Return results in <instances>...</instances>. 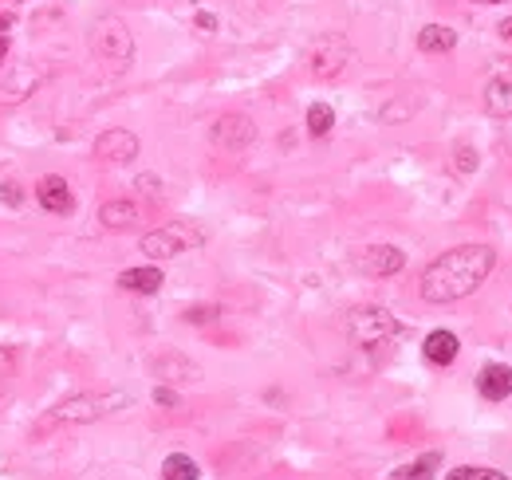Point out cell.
<instances>
[{
  "mask_svg": "<svg viewBox=\"0 0 512 480\" xmlns=\"http://www.w3.org/2000/svg\"><path fill=\"white\" fill-rule=\"evenodd\" d=\"M497 268V252L489 245H457L442 252L434 264H426L418 292L426 304H457L473 295Z\"/></svg>",
  "mask_w": 512,
  "mask_h": 480,
  "instance_id": "obj_1",
  "label": "cell"
},
{
  "mask_svg": "<svg viewBox=\"0 0 512 480\" xmlns=\"http://www.w3.org/2000/svg\"><path fill=\"white\" fill-rule=\"evenodd\" d=\"M130 405V394L123 390H106V394H75V398L59 402L47 422H75V425H87V422H103L118 410Z\"/></svg>",
  "mask_w": 512,
  "mask_h": 480,
  "instance_id": "obj_2",
  "label": "cell"
},
{
  "mask_svg": "<svg viewBox=\"0 0 512 480\" xmlns=\"http://www.w3.org/2000/svg\"><path fill=\"white\" fill-rule=\"evenodd\" d=\"M201 245H206V229L197 221H170L142 236V252L150 260H170V256H182V252L201 248Z\"/></svg>",
  "mask_w": 512,
  "mask_h": 480,
  "instance_id": "obj_3",
  "label": "cell"
},
{
  "mask_svg": "<svg viewBox=\"0 0 512 480\" xmlns=\"http://www.w3.org/2000/svg\"><path fill=\"white\" fill-rule=\"evenodd\" d=\"M87 44H91L95 59H103V64H111V67H126L130 59H135V40H130L126 24L118 16H99L95 20L91 32H87Z\"/></svg>",
  "mask_w": 512,
  "mask_h": 480,
  "instance_id": "obj_4",
  "label": "cell"
},
{
  "mask_svg": "<svg viewBox=\"0 0 512 480\" xmlns=\"http://www.w3.org/2000/svg\"><path fill=\"white\" fill-rule=\"evenodd\" d=\"M402 323L387 307H355L347 315V339L355 346H378L387 339H398Z\"/></svg>",
  "mask_w": 512,
  "mask_h": 480,
  "instance_id": "obj_5",
  "label": "cell"
},
{
  "mask_svg": "<svg viewBox=\"0 0 512 480\" xmlns=\"http://www.w3.org/2000/svg\"><path fill=\"white\" fill-rule=\"evenodd\" d=\"M351 59H355L351 44L343 40V35H336V32L319 35V40L307 47V67H312L316 79H336V75H343Z\"/></svg>",
  "mask_w": 512,
  "mask_h": 480,
  "instance_id": "obj_6",
  "label": "cell"
},
{
  "mask_svg": "<svg viewBox=\"0 0 512 480\" xmlns=\"http://www.w3.org/2000/svg\"><path fill=\"white\" fill-rule=\"evenodd\" d=\"M355 268L363 275H375V280H387V275H398L407 268V252L395 245H366L359 256H355Z\"/></svg>",
  "mask_w": 512,
  "mask_h": 480,
  "instance_id": "obj_7",
  "label": "cell"
},
{
  "mask_svg": "<svg viewBox=\"0 0 512 480\" xmlns=\"http://www.w3.org/2000/svg\"><path fill=\"white\" fill-rule=\"evenodd\" d=\"M95 158L99 162H111V165H123V162H135L138 158V135H130L123 126H111L95 138Z\"/></svg>",
  "mask_w": 512,
  "mask_h": 480,
  "instance_id": "obj_8",
  "label": "cell"
},
{
  "mask_svg": "<svg viewBox=\"0 0 512 480\" xmlns=\"http://www.w3.org/2000/svg\"><path fill=\"white\" fill-rule=\"evenodd\" d=\"M253 138H256V126L248 115H221L217 123H213V142H217L221 150H245Z\"/></svg>",
  "mask_w": 512,
  "mask_h": 480,
  "instance_id": "obj_9",
  "label": "cell"
},
{
  "mask_svg": "<svg viewBox=\"0 0 512 480\" xmlns=\"http://www.w3.org/2000/svg\"><path fill=\"white\" fill-rule=\"evenodd\" d=\"M485 111L501 115V118L512 115V59H501V67L485 83Z\"/></svg>",
  "mask_w": 512,
  "mask_h": 480,
  "instance_id": "obj_10",
  "label": "cell"
},
{
  "mask_svg": "<svg viewBox=\"0 0 512 480\" xmlns=\"http://www.w3.org/2000/svg\"><path fill=\"white\" fill-rule=\"evenodd\" d=\"M35 201H40L47 213H59V217H67V213L75 209V194H71V185L59 174L40 177V185H35Z\"/></svg>",
  "mask_w": 512,
  "mask_h": 480,
  "instance_id": "obj_11",
  "label": "cell"
},
{
  "mask_svg": "<svg viewBox=\"0 0 512 480\" xmlns=\"http://www.w3.org/2000/svg\"><path fill=\"white\" fill-rule=\"evenodd\" d=\"M150 375L162 378V382H201V366L189 363L186 355L170 351V355H158V358H154V363H150Z\"/></svg>",
  "mask_w": 512,
  "mask_h": 480,
  "instance_id": "obj_12",
  "label": "cell"
},
{
  "mask_svg": "<svg viewBox=\"0 0 512 480\" xmlns=\"http://www.w3.org/2000/svg\"><path fill=\"white\" fill-rule=\"evenodd\" d=\"M477 390H481L485 402H505L508 394H512V366H508V363H489V366H481Z\"/></svg>",
  "mask_w": 512,
  "mask_h": 480,
  "instance_id": "obj_13",
  "label": "cell"
},
{
  "mask_svg": "<svg viewBox=\"0 0 512 480\" xmlns=\"http://www.w3.org/2000/svg\"><path fill=\"white\" fill-rule=\"evenodd\" d=\"M457 351H461V343H457L454 331H430L426 335V343H422V355L430 358L434 366H449L457 358Z\"/></svg>",
  "mask_w": 512,
  "mask_h": 480,
  "instance_id": "obj_14",
  "label": "cell"
},
{
  "mask_svg": "<svg viewBox=\"0 0 512 480\" xmlns=\"http://www.w3.org/2000/svg\"><path fill=\"white\" fill-rule=\"evenodd\" d=\"M138 217H142V213H138V205H135V201H106V205H99V225H103V229H135V225H138Z\"/></svg>",
  "mask_w": 512,
  "mask_h": 480,
  "instance_id": "obj_15",
  "label": "cell"
},
{
  "mask_svg": "<svg viewBox=\"0 0 512 480\" xmlns=\"http://www.w3.org/2000/svg\"><path fill=\"white\" fill-rule=\"evenodd\" d=\"M162 284L166 280L154 264H146V268H126L123 275H118V287H123V292H138V295H154Z\"/></svg>",
  "mask_w": 512,
  "mask_h": 480,
  "instance_id": "obj_16",
  "label": "cell"
},
{
  "mask_svg": "<svg viewBox=\"0 0 512 480\" xmlns=\"http://www.w3.org/2000/svg\"><path fill=\"white\" fill-rule=\"evenodd\" d=\"M418 47L426 55H446L457 47V32L446 28V24H426V28L418 32Z\"/></svg>",
  "mask_w": 512,
  "mask_h": 480,
  "instance_id": "obj_17",
  "label": "cell"
},
{
  "mask_svg": "<svg viewBox=\"0 0 512 480\" xmlns=\"http://www.w3.org/2000/svg\"><path fill=\"white\" fill-rule=\"evenodd\" d=\"M442 469V453H422L418 461H410V465H402V469H395L387 480H434V473Z\"/></svg>",
  "mask_w": 512,
  "mask_h": 480,
  "instance_id": "obj_18",
  "label": "cell"
},
{
  "mask_svg": "<svg viewBox=\"0 0 512 480\" xmlns=\"http://www.w3.org/2000/svg\"><path fill=\"white\" fill-rule=\"evenodd\" d=\"M201 469L194 457H186V453H170V457L162 461V480H197Z\"/></svg>",
  "mask_w": 512,
  "mask_h": 480,
  "instance_id": "obj_19",
  "label": "cell"
},
{
  "mask_svg": "<svg viewBox=\"0 0 512 480\" xmlns=\"http://www.w3.org/2000/svg\"><path fill=\"white\" fill-rule=\"evenodd\" d=\"M331 126H336V111H331L327 103H312V106H307V130H312L316 138L331 135Z\"/></svg>",
  "mask_w": 512,
  "mask_h": 480,
  "instance_id": "obj_20",
  "label": "cell"
},
{
  "mask_svg": "<svg viewBox=\"0 0 512 480\" xmlns=\"http://www.w3.org/2000/svg\"><path fill=\"white\" fill-rule=\"evenodd\" d=\"M446 480H508V476L497 469H481V465H461V469L446 473Z\"/></svg>",
  "mask_w": 512,
  "mask_h": 480,
  "instance_id": "obj_21",
  "label": "cell"
},
{
  "mask_svg": "<svg viewBox=\"0 0 512 480\" xmlns=\"http://www.w3.org/2000/svg\"><path fill=\"white\" fill-rule=\"evenodd\" d=\"M454 170H457V174H473V170H477V150L461 146V150H457V162H454Z\"/></svg>",
  "mask_w": 512,
  "mask_h": 480,
  "instance_id": "obj_22",
  "label": "cell"
},
{
  "mask_svg": "<svg viewBox=\"0 0 512 480\" xmlns=\"http://www.w3.org/2000/svg\"><path fill=\"white\" fill-rule=\"evenodd\" d=\"M221 315V311L217 307H186V323H213V319H217Z\"/></svg>",
  "mask_w": 512,
  "mask_h": 480,
  "instance_id": "obj_23",
  "label": "cell"
},
{
  "mask_svg": "<svg viewBox=\"0 0 512 480\" xmlns=\"http://www.w3.org/2000/svg\"><path fill=\"white\" fill-rule=\"evenodd\" d=\"M0 201H5V205H12V209H16L20 201H24V189H20L16 182H0Z\"/></svg>",
  "mask_w": 512,
  "mask_h": 480,
  "instance_id": "obj_24",
  "label": "cell"
},
{
  "mask_svg": "<svg viewBox=\"0 0 512 480\" xmlns=\"http://www.w3.org/2000/svg\"><path fill=\"white\" fill-rule=\"evenodd\" d=\"M154 402H158V405H170V410H174V405L182 402V398H177V390H170V386H158V390H154Z\"/></svg>",
  "mask_w": 512,
  "mask_h": 480,
  "instance_id": "obj_25",
  "label": "cell"
},
{
  "mask_svg": "<svg viewBox=\"0 0 512 480\" xmlns=\"http://www.w3.org/2000/svg\"><path fill=\"white\" fill-rule=\"evenodd\" d=\"M194 24H197L201 32H217V16H213V12H197Z\"/></svg>",
  "mask_w": 512,
  "mask_h": 480,
  "instance_id": "obj_26",
  "label": "cell"
},
{
  "mask_svg": "<svg viewBox=\"0 0 512 480\" xmlns=\"http://www.w3.org/2000/svg\"><path fill=\"white\" fill-rule=\"evenodd\" d=\"M5 59H8V35L0 32V64H5Z\"/></svg>",
  "mask_w": 512,
  "mask_h": 480,
  "instance_id": "obj_27",
  "label": "cell"
},
{
  "mask_svg": "<svg viewBox=\"0 0 512 480\" xmlns=\"http://www.w3.org/2000/svg\"><path fill=\"white\" fill-rule=\"evenodd\" d=\"M501 35H505V40H512V16L501 24Z\"/></svg>",
  "mask_w": 512,
  "mask_h": 480,
  "instance_id": "obj_28",
  "label": "cell"
},
{
  "mask_svg": "<svg viewBox=\"0 0 512 480\" xmlns=\"http://www.w3.org/2000/svg\"><path fill=\"white\" fill-rule=\"evenodd\" d=\"M477 5H505V0H477Z\"/></svg>",
  "mask_w": 512,
  "mask_h": 480,
  "instance_id": "obj_29",
  "label": "cell"
},
{
  "mask_svg": "<svg viewBox=\"0 0 512 480\" xmlns=\"http://www.w3.org/2000/svg\"><path fill=\"white\" fill-rule=\"evenodd\" d=\"M236 5H241V0H236Z\"/></svg>",
  "mask_w": 512,
  "mask_h": 480,
  "instance_id": "obj_30",
  "label": "cell"
}]
</instances>
